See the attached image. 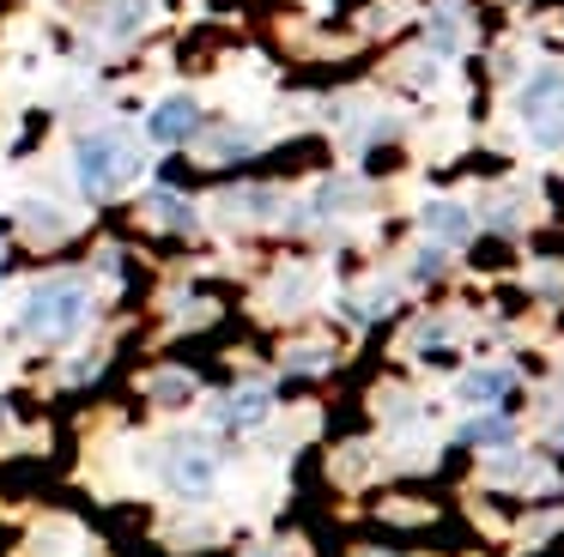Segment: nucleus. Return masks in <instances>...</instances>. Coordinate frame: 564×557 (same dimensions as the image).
Returning a JSON list of instances; mask_svg holds the SVG:
<instances>
[{"mask_svg":"<svg viewBox=\"0 0 564 557\" xmlns=\"http://www.w3.org/2000/svg\"><path fill=\"white\" fill-rule=\"evenodd\" d=\"M134 176H140V145L128 140L122 128H104V133H86V140H79V188H86L91 200L122 194Z\"/></svg>","mask_w":564,"mask_h":557,"instance_id":"obj_1","label":"nucleus"},{"mask_svg":"<svg viewBox=\"0 0 564 557\" xmlns=\"http://www.w3.org/2000/svg\"><path fill=\"white\" fill-rule=\"evenodd\" d=\"M213 479H219V467H213V455L207 448H176V460H171V484L176 491H213Z\"/></svg>","mask_w":564,"mask_h":557,"instance_id":"obj_5","label":"nucleus"},{"mask_svg":"<svg viewBox=\"0 0 564 557\" xmlns=\"http://www.w3.org/2000/svg\"><path fill=\"white\" fill-rule=\"evenodd\" d=\"M0 430H7V406H0Z\"/></svg>","mask_w":564,"mask_h":557,"instance_id":"obj_16","label":"nucleus"},{"mask_svg":"<svg viewBox=\"0 0 564 557\" xmlns=\"http://www.w3.org/2000/svg\"><path fill=\"white\" fill-rule=\"evenodd\" d=\"M431 43H437V55H455V48H462V19H455L449 7H437V24H431Z\"/></svg>","mask_w":564,"mask_h":557,"instance_id":"obj_11","label":"nucleus"},{"mask_svg":"<svg viewBox=\"0 0 564 557\" xmlns=\"http://www.w3.org/2000/svg\"><path fill=\"white\" fill-rule=\"evenodd\" d=\"M437 266H443V249H425V254H419V266H413V273H419V278H431Z\"/></svg>","mask_w":564,"mask_h":557,"instance_id":"obj_15","label":"nucleus"},{"mask_svg":"<svg viewBox=\"0 0 564 557\" xmlns=\"http://www.w3.org/2000/svg\"><path fill=\"white\" fill-rule=\"evenodd\" d=\"M195 128H200V109H195V97H164V103L147 116V133H152L159 145H176V140H188Z\"/></svg>","mask_w":564,"mask_h":557,"instance_id":"obj_4","label":"nucleus"},{"mask_svg":"<svg viewBox=\"0 0 564 557\" xmlns=\"http://www.w3.org/2000/svg\"><path fill=\"white\" fill-rule=\"evenodd\" d=\"M25 225H31V230H43V237H62L67 218L55 212V206H25Z\"/></svg>","mask_w":564,"mask_h":557,"instance_id":"obj_14","label":"nucleus"},{"mask_svg":"<svg viewBox=\"0 0 564 557\" xmlns=\"http://www.w3.org/2000/svg\"><path fill=\"white\" fill-rule=\"evenodd\" d=\"M462 436H467V443H479V448H503V443H510V418H498V412H491V418H474Z\"/></svg>","mask_w":564,"mask_h":557,"instance_id":"obj_9","label":"nucleus"},{"mask_svg":"<svg viewBox=\"0 0 564 557\" xmlns=\"http://www.w3.org/2000/svg\"><path fill=\"white\" fill-rule=\"evenodd\" d=\"M256 557H268V551H256Z\"/></svg>","mask_w":564,"mask_h":557,"instance_id":"obj_18","label":"nucleus"},{"mask_svg":"<svg viewBox=\"0 0 564 557\" xmlns=\"http://www.w3.org/2000/svg\"><path fill=\"white\" fill-rule=\"evenodd\" d=\"M516 109H522V121H528V133H534L540 152H558V145H564V73L558 67H540L534 79L522 85Z\"/></svg>","mask_w":564,"mask_h":557,"instance_id":"obj_3","label":"nucleus"},{"mask_svg":"<svg viewBox=\"0 0 564 557\" xmlns=\"http://www.w3.org/2000/svg\"><path fill=\"white\" fill-rule=\"evenodd\" d=\"M558 443H564V418H558Z\"/></svg>","mask_w":564,"mask_h":557,"instance_id":"obj_17","label":"nucleus"},{"mask_svg":"<svg viewBox=\"0 0 564 557\" xmlns=\"http://www.w3.org/2000/svg\"><path fill=\"white\" fill-rule=\"evenodd\" d=\"M425 230L437 242H467V237H474V212H467V206H455V200H431L425 206Z\"/></svg>","mask_w":564,"mask_h":557,"instance_id":"obj_6","label":"nucleus"},{"mask_svg":"<svg viewBox=\"0 0 564 557\" xmlns=\"http://www.w3.org/2000/svg\"><path fill=\"white\" fill-rule=\"evenodd\" d=\"M510 387H516V375H510V370H467L455 394H462L467 406H491V400H503Z\"/></svg>","mask_w":564,"mask_h":557,"instance_id":"obj_7","label":"nucleus"},{"mask_svg":"<svg viewBox=\"0 0 564 557\" xmlns=\"http://www.w3.org/2000/svg\"><path fill=\"white\" fill-rule=\"evenodd\" d=\"M147 24V0H116L110 7V36H134Z\"/></svg>","mask_w":564,"mask_h":557,"instance_id":"obj_10","label":"nucleus"},{"mask_svg":"<svg viewBox=\"0 0 564 557\" xmlns=\"http://www.w3.org/2000/svg\"><path fill=\"white\" fill-rule=\"evenodd\" d=\"M268 406H273V394H268V387H243V394H231V400L219 406V418L231 424V430H249V424H261V418H268Z\"/></svg>","mask_w":564,"mask_h":557,"instance_id":"obj_8","label":"nucleus"},{"mask_svg":"<svg viewBox=\"0 0 564 557\" xmlns=\"http://www.w3.org/2000/svg\"><path fill=\"white\" fill-rule=\"evenodd\" d=\"M152 212H159L164 225H176V230H195V206H183L176 194H152Z\"/></svg>","mask_w":564,"mask_h":557,"instance_id":"obj_12","label":"nucleus"},{"mask_svg":"<svg viewBox=\"0 0 564 557\" xmlns=\"http://www.w3.org/2000/svg\"><path fill=\"white\" fill-rule=\"evenodd\" d=\"M188 394H195V382H188V375H176V370L152 375V400H164V406H176V400H188Z\"/></svg>","mask_w":564,"mask_h":557,"instance_id":"obj_13","label":"nucleus"},{"mask_svg":"<svg viewBox=\"0 0 564 557\" xmlns=\"http://www.w3.org/2000/svg\"><path fill=\"white\" fill-rule=\"evenodd\" d=\"M86 321H91V291L79 285V278H50V285H37L25 297V315H19V327H25L31 339H74Z\"/></svg>","mask_w":564,"mask_h":557,"instance_id":"obj_2","label":"nucleus"}]
</instances>
